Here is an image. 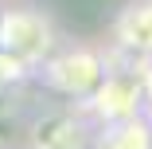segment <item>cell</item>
Here are the masks:
<instances>
[{
  "label": "cell",
  "instance_id": "cell-4",
  "mask_svg": "<svg viewBox=\"0 0 152 149\" xmlns=\"http://www.w3.org/2000/svg\"><path fill=\"white\" fill-rule=\"evenodd\" d=\"M102 149H148V130L137 118H121V126L113 133H105Z\"/></svg>",
  "mask_w": 152,
  "mask_h": 149
},
{
  "label": "cell",
  "instance_id": "cell-3",
  "mask_svg": "<svg viewBox=\"0 0 152 149\" xmlns=\"http://www.w3.org/2000/svg\"><path fill=\"white\" fill-rule=\"evenodd\" d=\"M117 36L125 39L129 47H140V51H152V4H140V8H129L117 24Z\"/></svg>",
  "mask_w": 152,
  "mask_h": 149
},
{
  "label": "cell",
  "instance_id": "cell-1",
  "mask_svg": "<svg viewBox=\"0 0 152 149\" xmlns=\"http://www.w3.org/2000/svg\"><path fill=\"white\" fill-rule=\"evenodd\" d=\"M51 20L35 8H12L0 16V55L16 59L20 67L35 63V59H43L51 51Z\"/></svg>",
  "mask_w": 152,
  "mask_h": 149
},
{
  "label": "cell",
  "instance_id": "cell-2",
  "mask_svg": "<svg viewBox=\"0 0 152 149\" xmlns=\"http://www.w3.org/2000/svg\"><path fill=\"white\" fill-rule=\"evenodd\" d=\"M51 82L58 90H66V94H86L90 86L102 82V63L90 51H70L51 67Z\"/></svg>",
  "mask_w": 152,
  "mask_h": 149
}]
</instances>
